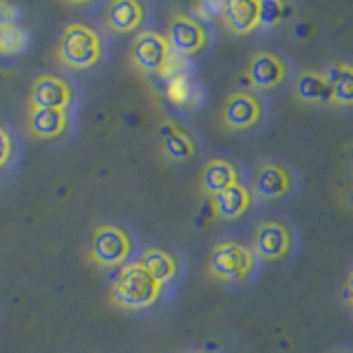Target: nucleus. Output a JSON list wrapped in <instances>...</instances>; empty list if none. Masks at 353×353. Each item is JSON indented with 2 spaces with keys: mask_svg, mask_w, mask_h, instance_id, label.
I'll return each instance as SVG.
<instances>
[{
  "mask_svg": "<svg viewBox=\"0 0 353 353\" xmlns=\"http://www.w3.org/2000/svg\"><path fill=\"white\" fill-rule=\"evenodd\" d=\"M163 296L165 290L141 270L137 261H130L124 268H119L117 276L108 287L110 305L128 314L150 312V309H154L163 301Z\"/></svg>",
  "mask_w": 353,
  "mask_h": 353,
  "instance_id": "nucleus-1",
  "label": "nucleus"
},
{
  "mask_svg": "<svg viewBox=\"0 0 353 353\" xmlns=\"http://www.w3.org/2000/svg\"><path fill=\"white\" fill-rule=\"evenodd\" d=\"M137 236L121 223H99L91 232L86 245V261L97 270H119L135 261Z\"/></svg>",
  "mask_w": 353,
  "mask_h": 353,
  "instance_id": "nucleus-2",
  "label": "nucleus"
},
{
  "mask_svg": "<svg viewBox=\"0 0 353 353\" xmlns=\"http://www.w3.org/2000/svg\"><path fill=\"white\" fill-rule=\"evenodd\" d=\"M259 259L254 256L250 245L241 241H219L210 250L208 276L221 285H243L256 272Z\"/></svg>",
  "mask_w": 353,
  "mask_h": 353,
  "instance_id": "nucleus-3",
  "label": "nucleus"
},
{
  "mask_svg": "<svg viewBox=\"0 0 353 353\" xmlns=\"http://www.w3.org/2000/svg\"><path fill=\"white\" fill-rule=\"evenodd\" d=\"M55 55H58V62L64 64L66 69L86 71L102 62L104 42L91 25L71 22L62 31Z\"/></svg>",
  "mask_w": 353,
  "mask_h": 353,
  "instance_id": "nucleus-4",
  "label": "nucleus"
},
{
  "mask_svg": "<svg viewBox=\"0 0 353 353\" xmlns=\"http://www.w3.org/2000/svg\"><path fill=\"white\" fill-rule=\"evenodd\" d=\"M250 248L263 263H283L294 250V232L283 221H261L252 232Z\"/></svg>",
  "mask_w": 353,
  "mask_h": 353,
  "instance_id": "nucleus-5",
  "label": "nucleus"
},
{
  "mask_svg": "<svg viewBox=\"0 0 353 353\" xmlns=\"http://www.w3.org/2000/svg\"><path fill=\"white\" fill-rule=\"evenodd\" d=\"M172 58L170 44L159 31H141L130 47V64L143 75H163Z\"/></svg>",
  "mask_w": 353,
  "mask_h": 353,
  "instance_id": "nucleus-6",
  "label": "nucleus"
},
{
  "mask_svg": "<svg viewBox=\"0 0 353 353\" xmlns=\"http://www.w3.org/2000/svg\"><path fill=\"white\" fill-rule=\"evenodd\" d=\"M135 261L141 265V270L146 272L154 283H159L163 287L165 292L181 281L183 268H185L181 254L170 248H163V245L146 248Z\"/></svg>",
  "mask_w": 353,
  "mask_h": 353,
  "instance_id": "nucleus-7",
  "label": "nucleus"
},
{
  "mask_svg": "<svg viewBox=\"0 0 353 353\" xmlns=\"http://www.w3.org/2000/svg\"><path fill=\"white\" fill-rule=\"evenodd\" d=\"M263 119V102L252 91H234L230 93L223 108H221V121L232 132H245L261 124Z\"/></svg>",
  "mask_w": 353,
  "mask_h": 353,
  "instance_id": "nucleus-8",
  "label": "nucleus"
},
{
  "mask_svg": "<svg viewBox=\"0 0 353 353\" xmlns=\"http://www.w3.org/2000/svg\"><path fill=\"white\" fill-rule=\"evenodd\" d=\"M75 99V88L62 75L44 73L29 88V108H62L69 110Z\"/></svg>",
  "mask_w": 353,
  "mask_h": 353,
  "instance_id": "nucleus-9",
  "label": "nucleus"
},
{
  "mask_svg": "<svg viewBox=\"0 0 353 353\" xmlns=\"http://www.w3.org/2000/svg\"><path fill=\"white\" fill-rule=\"evenodd\" d=\"M165 40H168L170 51L174 55H179V58H190V55H196L199 51L205 49L208 33H205V27L196 18L185 16V14H176L168 25Z\"/></svg>",
  "mask_w": 353,
  "mask_h": 353,
  "instance_id": "nucleus-10",
  "label": "nucleus"
},
{
  "mask_svg": "<svg viewBox=\"0 0 353 353\" xmlns=\"http://www.w3.org/2000/svg\"><path fill=\"white\" fill-rule=\"evenodd\" d=\"M250 190H252L254 199H263V201L285 199L294 190V174L285 163L265 161L259 165L256 174H254Z\"/></svg>",
  "mask_w": 353,
  "mask_h": 353,
  "instance_id": "nucleus-11",
  "label": "nucleus"
},
{
  "mask_svg": "<svg viewBox=\"0 0 353 353\" xmlns=\"http://www.w3.org/2000/svg\"><path fill=\"white\" fill-rule=\"evenodd\" d=\"M159 150L172 163L192 161L199 152L196 137L183 124L174 119H165L159 126Z\"/></svg>",
  "mask_w": 353,
  "mask_h": 353,
  "instance_id": "nucleus-12",
  "label": "nucleus"
},
{
  "mask_svg": "<svg viewBox=\"0 0 353 353\" xmlns=\"http://www.w3.org/2000/svg\"><path fill=\"white\" fill-rule=\"evenodd\" d=\"M71 128V113L62 108H29L27 130L31 137L40 141L62 139Z\"/></svg>",
  "mask_w": 353,
  "mask_h": 353,
  "instance_id": "nucleus-13",
  "label": "nucleus"
},
{
  "mask_svg": "<svg viewBox=\"0 0 353 353\" xmlns=\"http://www.w3.org/2000/svg\"><path fill=\"white\" fill-rule=\"evenodd\" d=\"M248 82L256 91H272V88L281 86L287 77V66L283 58L270 51H259L252 55L248 62Z\"/></svg>",
  "mask_w": 353,
  "mask_h": 353,
  "instance_id": "nucleus-14",
  "label": "nucleus"
},
{
  "mask_svg": "<svg viewBox=\"0 0 353 353\" xmlns=\"http://www.w3.org/2000/svg\"><path fill=\"white\" fill-rule=\"evenodd\" d=\"M254 201L256 199H254L250 185H245L243 181L214 194L212 199H208L210 212L219 221H239L241 216H245L250 212Z\"/></svg>",
  "mask_w": 353,
  "mask_h": 353,
  "instance_id": "nucleus-15",
  "label": "nucleus"
},
{
  "mask_svg": "<svg viewBox=\"0 0 353 353\" xmlns=\"http://www.w3.org/2000/svg\"><path fill=\"white\" fill-rule=\"evenodd\" d=\"M241 183V170L232 159H210L203 163L201 174H199V192L205 199H212L214 194L228 190V188Z\"/></svg>",
  "mask_w": 353,
  "mask_h": 353,
  "instance_id": "nucleus-16",
  "label": "nucleus"
},
{
  "mask_svg": "<svg viewBox=\"0 0 353 353\" xmlns=\"http://www.w3.org/2000/svg\"><path fill=\"white\" fill-rule=\"evenodd\" d=\"M146 20L141 0H110L104 11V22L113 33H135Z\"/></svg>",
  "mask_w": 353,
  "mask_h": 353,
  "instance_id": "nucleus-17",
  "label": "nucleus"
},
{
  "mask_svg": "<svg viewBox=\"0 0 353 353\" xmlns=\"http://www.w3.org/2000/svg\"><path fill=\"white\" fill-rule=\"evenodd\" d=\"M221 18L232 33L245 36L259 27V0H223Z\"/></svg>",
  "mask_w": 353,
  "mask_h": 353,
  "instance_id": "nucleus-18",
  "label": "nucleus"
},
{
  "mask_svg": "<svg viewBox=\"0 0 353 353\" xmlns=\"http://www.w3.org/2000/svg\"><path fill=\"white\" fill-rule=\"evenodd\" d=\"M294 95L303 104H331V88L325 71H303L296 77Z\"/></svg>",
  "mask_w": 353,
  "mask_h": 353,
  "instance_id": "nucleus-19",
  "label": "nucleus"
},
{
  "mask_svg": "<svg viewBox=\"0 0 353 353\" xmlns=\"http://www.w3.org/2000/svg\"><path fill=\"white\" fill-rule=\"evenodd\" d=\"M325 75L331 88V104L345 108L353 106V64H331Z\"/></svg>",
  "mask_w": 353,
  "mask_h": 353,
  "instance_id": "nucleus-20",
  "label": "nucleus"
},
{
  "mask_svg": "<svg viewBox=\"0 0 353 353\" xmlns=\"http://www.w3.org/2000/svg\"><path fill=\"white\" fill-rule=\"evenodd\" d=\"M165 95H168L170 102L181 110H192L199 104V88L188 73L170 75L168 84H165Z\"/></svg>",
  "mask_w": 353,
  "mask_h": 353,
  "instance_id": "nucleus-21",
  "label": "nucleus"
},
{
  "mask_svg": "<svg viewBox=\"0 0 353 353\" xmlns=\"http://www.w3.org/2000/svg\"><path fill=\"white\" fill-rule=\"evenodd\" d=\"M29 47V33L20 25L0 29V55H20Z\"/></svg>",
  "mask_w": 353,
  "mask_h": 353,
  "instance_id": "nucleus-22",
  "label": "nucleus"
},
{
  "mask_svg": "<svg viewBox=\"0 0 353 353\" xmlns=\"http://www.w3.org/2000/svg\"><path fill=\"white\" fill-rule=\"evenodd\" d=\"M287 14L285 0H259V27L272 29L281 25Z\"/></svg>",
  "mask_w": 353,
  "mask_h": 353,
  "instance_id": "nucleus-23",
  "label": "nucleus"
},
{
  "mask_svg": "<svg viewBox=\"0 0 353 353\" xmlns=\"http://www.w3.org/2000/svg\"><path fill=\"white\" fill-rule=\"evenodd\" d=\"M16 152H18V141L16 135L11 132L9 126H5L0 121V174L7 172L16 161Z\"/></svg>",
  "mask_w": 353,
  "mask_h": 353,
  "instance_id": "nucleus-24",
  "label": "nucleus"
},
{
  "mask_svg": "<svg viewBox=\"0 0 353 353\" xmlns=\"http://www.w3.org/2000/svg\"><path fill=\"white\" fill-rule=\"evenodd\" d=\"M194 11L205 20H216L223 14V0H194Z\"/></svg>",
  "mask_w": 353,
  "mask_h": 353,
  "instance_id": "nucleus-25",
  "label": "nucleus"
},
{
  "mask_svg": "<svg viewBox=\"0 0 353 353\" xmlns=\"http://www.w3.org/2000/svg\"><path fill=\"white\" fill-rule=\"evenodd\" d=\"M18 16H20V11L14 5L7 3V0H0V29L18 25Z\"/></svg>",
  "mask_w": 353,
  "mask_h": 353,
  "instance_id": "nucleus-26",
  "label": "nucleus"
},
{
  "mask_svg": "<svg viewBox=\"0 0 353 353\" xmlns=\"http://www.w3.org/2000/svg\"><path fill=\"white\" fill-rule=\"evenodd\" d=\"M347 298H349V303H351V307H353V272L349 274V279H347Z\"/></svg>",
  "mask_w": 353,
  "mask_h": 353,
  "instance_id": "nucleus-27",
  "label": "nucleus"
},
{
  "mask_svg": "<svg viewBox=\"0 0 353 353\" xmlns=\"http://www.w3.org/2000/svg\"><path fill=\"white\" fill-rule=\"evenodd\" d=\"M69 5H86V3H93V0H64Z\"/></svg>",
  "mask_w": 353,
  "mask_h": 353,
  "instance_id": "nucleus-28",
  "label": "nucleus"
},
{
  "mask_svg": "<svg viewBox=\"0 0 353 353\" xmlns=\"http://www.w3.org/2000/svg\"><path fill=\"white\" fill-rule=\"evenodd\" d=\"M188 353H210V351H201V349H194V351H188Z\"/></svg>",
  "mask_w": 353,
  "mask_h": 353,
  "instance_id": "nucleus-29",
  "label": "nucleus"
},
{
  "mask_svg": "<svg viewBox=\"0 0 353 353\" xmlns=\"http://www.w3.org/2000/svg\"><path fill=\"white\" fill-rule=\"evenodd\" d=\"M340 353H353V351H340Z\"/></svg>",
  "mask_w": 353,
  "mask_h": 353,
  "instance_id": "nucleus-30",
  "label": "nucleus"
}]
</instances>
